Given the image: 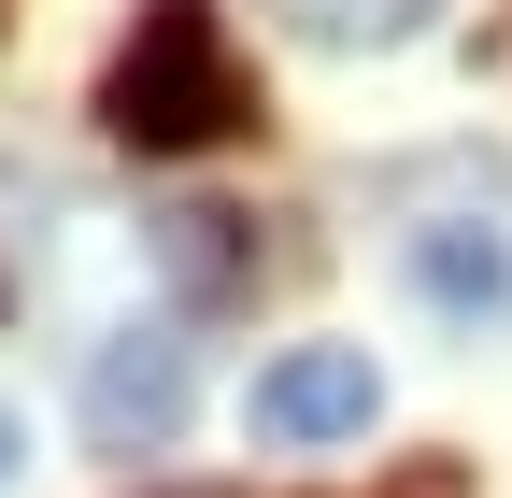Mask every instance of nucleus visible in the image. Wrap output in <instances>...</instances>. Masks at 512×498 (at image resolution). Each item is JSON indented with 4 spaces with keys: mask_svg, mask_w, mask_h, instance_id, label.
I'll return each instance as SVG.
<instances>
[{
    "mask_svg": "<svg viewBox=\"0 0 512 498\" xmlns=\"http://www.w3.org/2000/svg\"><path fill=\"white\" fill-rule=\"evenodd\" d=\"M0 484H15V399H0Z\"/></svg>",
    "mask_w": 512,
    "mask_h": 498,
    "instance_id": "7",
    "label": "nucleus"
},
{
    "mask_svg": "<svg viewBox=\"0 0 512 498\" xmlns=\"http://www.w3.org/2000/svg\"><path fill=\"white\" fill-rule=\"evenodd\" d=\"M370 413H384L370 342H285L271 370H256V399H242V427H256V442H356Z\"/></svg>",
    "mask_w": 512,
    "mask_h": 498,
    "instance_id": "2",
    "label": "nucleus"
},
{
    "mask_svg": "<svg viewBox=\"0 0 512 498\" xmlns=\"http://www.w3.org/2000/svg\"><path fill=\"white\" fill-rule=\"evenodd\" d=\"M100 129L128 157H185V143H228L242 129V72H228L214 0H143V29H128L114 72H100Z\"/></svg>",
    "mask_w": 512,
    "mask_h": 498,
    "instance_id": "1",
    "label": "nucleus"
},
{
    "mask_svg": "<svg viewBox=\"0 0 512 498\" xmlns=\"http://www.w3.org/2000/svg\"><path fill=\"white\" fill-rule=\"evenodd\" d=\"M185 399H200V356H185L171 328H114L100 370H86V442L100 456H157L185 427Z\"/></svg>",
    "mask_w": 512,
    "mask_h": 498,
    "instance_id": "3",
    "label": "nucleus"
},
{
    "mask_svg": "<svg viewBox=\"0 0 512 498\" xmlns=\"http://www.w3.org/2000/svg\"><path fill=\"white\" fill-rule=\"evenodd\" d=\"M399 285L427 314H456V328H498L512 314V228L498 214H413L399 228Z\"/></svg>",
    "mask_w": 512,
    "mask_h": 498,
    "instance_id": "4",
    "label": "nucleus"
},
{
    "mask_svg": "<svg viewBox=\"0 0 512 498\" xmlns=\"http://www.w3.org/2000/svg\"><path fill=\"white\" fill-rule=\"evenodd\" d=\"M441 15V0H271V29L313 43V57H384V43H413Z\"/></svg>",
    "mask_w": 512,
    "mask_h": 498,
    "instance_id": "5",
    "label": "nucleus"
},
{
    "mask_svg": "<svg viewBox=\"0 0 512 498\" xmlns=\"http://www.w3.org/2000/svg\"><path fill=\"white\" fill-rule=\"evenodd\" d=\"M157 257H171V285H242L256 271V242H242V214H214V200H185V214H157Z\"/></svg>",
    "mask_w": 512,
    "mask_h": 498,
    "instance_id": "6",
    "label": "nucleus"
}]
</instances>
